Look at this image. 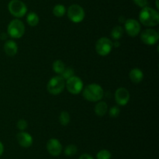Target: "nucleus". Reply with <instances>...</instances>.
Returning <instances> with one entry per match:
<instances>
[{
    "instance_id": "3",
    "label": "nucleus",
    "mask_w": 159,
    "mask_h": 159,
    "mask_svg": "<svg viewBox=\"0 0 159 159\" xmlns=\"http://www.w3.org/2000/svg\"><path fill=\"white\" fill-rule=\"evenodd\" d=\"M25 33V25L18 19L12 20L7 26V34L12 38L18 39L23 36Z\"/></svg>"
},
{
    "instance_id": "12",
    "label": "nucleus",
    "mask_w": 159,
    "mask_h": 159,
    "mask_svg": "<svg viewBox=\"0 0 159 159\" xmlns=\"http://www.w3.org/2000/svg\"><path fill=\"white\" fill-rule=\"evenodd\" d=\"M115 101L119 105H126L130 101L129 90L124 87L118 88L115 92Z\"/></svg>"
},
{
    "instance_id": "29",
    "label": "nucleus",
    "mask_w": 159,
    "mask_h": 159,
    "mask_svg": "<svg viewBox=\"0 0 159 159\" xmlns=\"http://www.w3.org/2000/svg\"><path fill=\"white\" fill-rule=\"evenodd\" d=\"M3 151H4V146H3L2 143L0 141V157H1L2 154H3Z\"/></svg>"
},
{
    "instance_id": "20",
    "label": "nucleus",
    "mask_w": 159,
    "mask_h": 159,
    "mask_svg": "<svg viewBox=\"0 0 159 159\" xmlns=\"http://www.w3.org/2000/svg\"><path fill=\"white\" fill-rule=\"evenodd\" d=\"M65 12H66V9L64 5L57 4L53 9V14L56 17H62L65 16Z\"/></svg>"
},
{
    "instance_id": "1",
    "label": "nucleus",
    "mask_w": 159,
    "mask_h": 159,
    "mask_svg": "<svg viewBox=\"0 0 159 159\" xmlns=\"http://www.w3.org/2000/svg\"><path fill=\"white\" fill-rule=\"evenodd\" d=\"M139 20L144 26H155L159 23V13L155 9L146 6L140 12Z\"/></svg>"
},
{
    "instance_id": "11",
    "label": "nucleus",
    "mask_w": 159,
    "mask_h": 159,
    "mask_svg": "<svg viewBox=\"0 0 159 159\" xmlns=\"http://www.w3.org/2000/svg\"><path fill=\"white\" fill-rule=\"evenodd\" d=\"M47 150L51 155L57 157L62 152V145L57 139L51 138L47 143Z\"/></svg>"
},
{
    "instance_id": "25",
    "label": "nucleus",
    "mask_w": 159,
    "mask_h": 159,
    "mask_svg": "<svg viewBox=\"0 0 159 159\" xmlns=\"http://www.w3.org/2000/svg\"><path fill=\"white\" fill-rule=\"evenodd\" d=\"M120 113V110L118 106H113L109 111V115L112 118H116L119 116Z\"/></svg>"
},
{
    "instance_id": "21",
    "label": "nucleus",
    "mask_w": 159,
    "mask_h": 159,
    "mask_svg": "<svg viewBox=\"0 0 159 159\" xmlns=\"http://www.w3.org/2000/svg\"><path fill=\"white\" fill-rule=\"evenodd\" d=\"M70 115L67 111H62L59 115V122L62 126H67L70 123Z\"/></svg>"
},
{
    "instance_id": "26",
    "label": "nucleus",
    "mask_w": 159,
    "mask_h": 159,
    "mask_svg": "<svg viewBox=\"0 0 159 159\" xmlns=\"http://www.w3.org/2000/svg\"><path fill=\"white\" fill-rule=\"evenodd\" d=\"M27 126L28 123L26 122V120L21 118V119H20L17 122V127H18V129L20 131H24L27 128Z\"/></svg>"
},
{
    "instance_id": "28",
    "label": "nucleus",
    "mask_w": 159,
    "mask_h": 159,
    "mask_svg": "<svg viewBox=\"0 0 159 159\" xmlns=\"http://www.w3.org/2000/svg\"><path fill=\"white\" fill-rule=\"evenodd\" d=\"M79 159H94V158H93V157L89 154H82V155L79 157Z\"/></svg>"
},
{
    "instance_id": "16",
    "label": "nucleus",
    "mask_w": 159,
    "mask_h": 159,
    "mask_svg": "<svg viewBox=\"0 0 159 159\" xmlns=\"http://www.w3.org/2000/svg\"><path fill=\"white\" fill-rule=\"evenodd\" d=\"M94 111L98 116L102 117L105 115L108 111V105L105 101H99L95 105Z\"/></svg>"
},
{
    "instance_id": "5",
    "label": "nucleus",
    "mask_w": 159,
    "mask_h": 159,
    "mask_svg": "<svg viewBox=\"0 0 159 159\" xmlns=\"http://www.w3.org/2000/svg\"><path fill=\"white\" fill-rule=\"evenodd\" d=\"M9 12L16 18H21L26 15L27 7L23 2L20 0H11L8 4Z\"/></svg>"
},
{
    "instance_id": "7",
    "label": "nucleus",
    "mask_w": 159,
    "mask_h": 159,
    "mask_svg": "<svg viewBox=\"0 0 159 159\" xmlns=\"http://www.w3.org/2000/svg\"><path fill=\"white\" fill-rule=\"evenodd\" d=\"M113 42L108 37H101L96 43V51L99 55L107 56L113 49Z\"/></svg>"
},
{
    "instance_id": "30",
    "label": "nucleus",
    "mask_w": 159,
    "mask_h": 159,
    "mask_svg": "<svg viewBox=\"0 0 159 159\" xmlns=\"http://www.w3.org/2000/svg\"><path fill=\"white\" fill-rule=\"evenodd\" d=\"M156 6H157V8H159V6H158V0H156Z\"/></svg>"
},
{
    "instance_id": "18",
    "label": "nucleus",
    "mask_w": 159,
    "mask_h": 159,
    "mask_svg": "<svg viewBox=\"0 0 159 159\" xmlns=\"http://www.w3.org/2000/svg\"><path fill=\"white\" fill-rule=\"evenodd\" d=\"M124 28L121 26H116L113 28L111 31V37L112 38L116 40H119L120 38L123 37L124 35Z\"/></svg>"
},
{
    "instance_id": "17",
    "label": "nucleus",
    "mask_w": 159,
    "mask_h": 159,
    "mask_svg": "<svg viewBox=\"0 0 159 159\" xmlns=\"http://www.w3.org/2000/svg\"><path fill=\"white\" fill-rule=\"evenodd\" d=\"M40 19H39L38 15L34 12H30L28 13L27 17H26V22L28 24L31 26H37L39 23Z\"/></svg>"
},
{
    "instance_id": "19",
    "label": "nucleus",
    "mask_w": 159,
    "mask_h": 159,
    "mask_svg": "<svg viewBox=\"0 0 159 159\" xmlns=\"http://www.w3.org/2000/svg\"><path fill=\"white\" fill-rule=\"evenodd\" d=\"M65 68L66 67H65V63L61 60L57 59V60H55L53 62V70L57 74H61Z\"/></svg>"
},
{
    "instance_id": "4",
    "label": "nucleus",
    "mask_w": 159,
    "mask_h": 159,
    "mask_svg": "<svg viewBox=\"0 0 159 159\" xmlns=\"http://www.w3.org/2000/svg\"><path fill=\"white\" fill-rule=\"evenodd\" d=\"M65 88V80L61 76H56L51 78L48 83L47 89L50 94L57 95L63 92Z\"/></svg>"
},
{
    "instance_id": "2",
    "label": "nucleus",
    "mask_w": 159,
    "mask_h": 159,
    "mask_svg": "<svg viewBox=\"0 0 159 159\" xmlns=\"http://www.w3.org/2000/svg\"><path fill=\"white\" fill-rule=\"evenodd\" d=\"M82 94L85 100L92 102H97L102 98L104 95L103 89L97 84H91L87 85L82 90Z\"/></svg>"
},
{
    "instance_id": "9",
    "label": "nucleus",
    "mask_w": 159,
    "mask_h": 159,
    "mask_svg": "<svg viewBox=\"0 0 159 159\" xmlns=\"http://www.w3.org/2000/svg\"><path fill=\"white\" fill-rule=\"evenodd\" d=\"M141 39L142 42L148 45H153L158 42L159 34L155 30L152 28H148L141 32Z\"/></svg>"
},
{
    "instance_id": "27",
    "label": "nucleus",
    "mask_w": 159,
    "mask_h": 159,
    "mask_svg": "<svg viewBox=\"0 0 159 159\" xmlns=\"http://www.w3.org/2000/svg\"><path fill=\"white\" fill-rule=\"evenodd\" d=\"M133 2L137 6L141 8L146 7L148 4V0H133Z\"/></svg>"
},
{
    "instance_id": "24",
    "label": "nucleus",
    "mask_w": 159,
    "mask_h": 159,
    "mask_svg": "<svg viewBox=\"0 0 159 159\" xmlns=\"http://www.w3.org/2000/svg\"><path fill=\"white\" fill-rule=\"evenodd\" d=\"M74 73H75V70H73L71 67H67V68L65 69V70L63 71V73L60 75L64 80H68L69 78H71V76H74Z\"/></svg>"
},
{
    "instance_id": "14",
    "label": "nucleus",
    "mask_w": 159,
    "mask_h": 159,
    "mask_svg": "<svg viewBox=\"0 0 159 159\" xmlns=\"http://www.w3.org/2000/svg\"><path fill=\"white\" fill-rule=\"evenodd\" d=\"M3 48H4V51L6 52V54L9 56L16 55L18 51V45L12 40L6 41L4 44Z\"/></svg>"
},
{
    "instance_id": "13",
    "label": "nucleus",
    "mask_w": 159,
    "mask_h": 159,
    "mask_svg": "<svg viewBox=\"0 0 159 159\" xmlns=\"http://www.w3.org/2000/svg\"><path fill=\"white\" fill-rule=\"evenodd\" d=\"M16 140L19 144L25 148L30 147L33 144V141H34L32 136L24 131H21L17 134Z\"/></svg>"
},
{
    "instance_id": "6",
    "label": "nucleus",
    "mask_w": 159,
    "mask_h": 159,
    "mask_svg": "<svg viewBox=\"0 0 159 159\" xmlns=\"http://www.w3.org/2000/svg\"><path fill=\"white\" fill-rule=\"evenodd\" d=\"M68 17L71 21L74 23H80L85 18V11L83 8L78 4H73L68 7Z\"/></svg>"
},
{
    "instance_id": "15",
    "label": "nucleus",
    "mask_w": 159,
    "mask_h": 159,
    "mask_svg": "<svg viewBox=\"0 0 159 159\" xmlns=\"http://www.w3.org/2000/svg\"><path fill=\"white\" fill-rule=\"evenodd\" d=\"M129 77L134 84H139L144 79V73L140 69L134 68L130 70Z\"/></svg>"
},
{
    "instance_id": "23",
    "label": "nucleus",
    "mask_w": 159,
    "mask_h": 159,
    "mask_svg": "<svg viewBox=\"0 0 159 159\" xmlns=\"http://www.w3.org/2000/svg\"><path fill=\"white\" fill-rule=\"evenodd\" d=\"M111 153L107 149H102L99 151L96 154L97 159H110L111 158Z\"/></svg>"
},
{
    "instance_id": "8",
    "label": "nucleus",
    "mask_w": 159,
    "mask_h": 159,
    "mask_svg": "<svg viewBox=\"0 0 159 159\" xmlns=\"http://www.w3.org/2000/svg\"><path fill=\"white\" fill-rule=\"evenodd\" d=\"M65 87L68 92L72 94H79L83 90V82L79 76H73L65 82Z\"/></svg>"
},
{
    "instance_id": "10",
    "label": "nucleus",
    "mask_w": 159,
    "mask_h": 159,
    "mask_svg": "<svg viewBox=\"0 0 159 159\" xmlns=\"http://www.w3.org/2000/svg\"><path fill=\"white\" fill-rule=\"evenodd\" d=\"M125 31L130 37H136L141 32V24L134 19H128L124 22Z\"/></svg>"
},
{
    "instance_id": "22",
    "label": "nucleus",
    "mask_w": 159,
    "mask_h": 159,
    "mask_svg": "<svg viewBox=\"0 0 159 159\" xmlns=\"http://www.w3.org/2000/svg\"><path fill=\"white\" fill-rule=\"evenodd\" d=\"M78 148L75 144H69L65 148L64 153L66 156H73L77 153Z\"/></svg>"
}]
</instances>
